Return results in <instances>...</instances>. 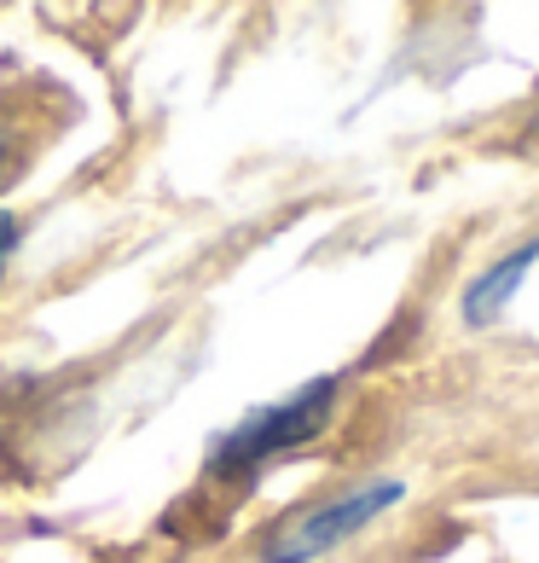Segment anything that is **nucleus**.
<instances>
[{
	"label": "nucleus",
	"instance_id": "obj_3",
	"mask_svg": "<svg viewBox=\"0 0 539 563\" xmlns=\"http://www.w3.org/2000/svg\"><path fill=\"white\" fill-rule=\"evenodd\" d=\"M534 262H539V244H523V250H510L505 262H493L487 274L464 290V320H470V325H487V320L516 297V285L528 279V267H534Z\"/></svg>",
	"mask_w": 539,
	"mask_h": 563
},
{
	"label": "nucleus",
	"instance_id": "obj_1",
	"mask_svg": "<svg viewBox=\"0 0 539 563\" xmlns=\"http://www.w3.org/2000/svg\"><path fill=\"white\" fill-rule=\"evenodd\" d=\"M401 483H366V488H348V494H330L319 506L296 511L290 523L273 534L267 547V563H307V558H325L330 547L355 540L371 517H383L389 506H401Z\"/></svg>",
	"mask_w": 539,
	"mask_h": 563
},
{
	"label": "nucleus",
	"instance_id": "obj_4",
	"mask_svg": "<svg viewBox=\"0 0 539 563\" xmlns=\"http://www.w3.org/2000/svg\"><path fill=\"white\" fill-rule=\"evenodd\" d=\"M12 239H18V227H12V216H0V262H7V250H12Z\"/></svg>",
	"mask_w": 539,
	"mask_h": 563
},
{
	"label": "nucleus",
	"instance_id": "obj_2",
	"mask_svg": "<svg viewBox=\"0 0 539 563\" xmlns=\"http://www.w3.org/2000/svg\"><path fill=\"white\" fill-rule=\"evenodd\" d=\"M330 401H337V378H314L307 389L290 395V401H273V407L250 412V419H244V424L221 442L215 465L250 471V465H261V459H273V453H284V448L307 442V435H319V424L330 419Z\"/></svg>",
	"mask_w": 539,
	"mask_h": 563
}]
</instances>
